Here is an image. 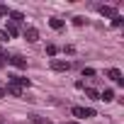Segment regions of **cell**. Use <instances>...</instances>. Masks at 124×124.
<instances>
[{"label": "cell", "instance_id": "obj_22", "mask_svg": "<svg viewBox=\"0 0 124 124\" xmlns=\"http://www.w3.org/2000/svg\"><path fill=\"white\" fill-rule=\"evenodd\" d=\"M0 56H3V46H0Z\"/></svg>", "mask_w": 124, "mask_h": 124}, {"label": "cell", "instance_id": "obj_1", "mask_svg": "<svg viewBox=\"0 0 124 124\" xmlns=\"http://www.w3.org/2000/svg\"><path fill=\"white\" fill-rule=\"evenodd\" d=\"M71 112H73V117H78V119H88V117H95V109H93V107H73Z\"/></svg>", "mask_w": 124, "mask_h": 124}, {"label": "cell", "instance_id": "obj_2", "mask_svg": "<svg viewBox=\"0 0 124 124\" xmlns=\"http://www.w3.org/2000/svg\"><path fill=\"white\" fill-rule=\"evenodd\" d=\"M68 68H71V63L63 61V58H54V61H51V71H56V73H63V71H68Z\"/></svg>", "mask_w": 124, "mask_h": 124}, {"label": "cell", "instance_id": "obj_19", "mask_svg": "<svg viewBox=\"0 0 124 124\" xmlns=\"http://www.w3.org/2000/svg\"><path fill=\"white\" fill-rule=\"evenodd\" d=\"M112 24H114V27H119V24H122V17H119V15H117V17H112Z\"/></svg>", "mask_w": 124, "mask_h": 124}, {"label": "cell", "instance_id": "obj_12", "mask_svg": "<svg viewBox=\"0 0 124 124\" xmlns=\"http://www.w3.org/2000/svg\"><path fill=\"white\" fill-rule=\"evenodd\" d=\"M49 24H51V29H61V27H63V20H58V17H51V20H49Z\"/></svg>", "mask_w": 124, "mask_h": 124}, {"label": "cell", "instance_id": "obj_18", "mask_svg": "<svg viewBox=\"0 0 124 124\" xmlns=\"http://www.w3.org/2000/svg\"><path fill=\"white\" fill-rule=\"evenodd\" d=\"M8 39H10V34H8L5 29H0V41H8Z\"/></svg>", "mask_w": 124, "mask_h": 124}, {"label": "cell", "instance_id": "obj_3", "mask_svg": "<svg viewBox=\"0 0 124 124\" xmlns=\"http://www.w3.org/2000/svg\"><path fill=\"white\" fill-rule=\"evenodd\" d=\"M8 83H12V85H17V88H29V78H22V76H8Z\"/></svg>", "mask_w": 124, "mask_h": 124}, {"label": "cell", "instance_id": "obj_23", "mask_svg": "<svg viewBox=\"0 0 124 124\" xmlns=\"http://www.w3.org/2000/svg\"><path fill=\"white\" fill-rule=\"evenodd\" d=\"M71 124H78V122H71Z\"/></svg>", "mask_w": 124, "mask_h": 124}, {"label": "cell", "instance_id": "obj_17", "mask_svg": "<svg viewBox=\"0 0 124 124\" xmlns=\"http://www.w3.org/2000/svg\"><path fill=\"white\" fill-rule=\"evenodd\" d=\"M83 76H88V78H93V76H95V68H83Z\"/></svg>", "mask_w": 124, "mask_h": 124}, {"label": "cell", "instance_id": "obj_13", "mask_svg": "<svg viewBox=\"0 0 124 124\" xmlns=\"http://www.w3.org/2000/svg\"><path fill=\"white\" fill-rule=\"evenodd\" d=\"M85 95H88V97H93V100H100V93H97L95 88H88V90H85Z\"/></svg>", "mask_w": 124, "mask_h": 124}, {"label": "cell", "instance_id": "obj_20", "mask_svg": "<svg viewBox=\"0 0 124 124\" xmlns=\"http://www.w3.org/2000/svg\"><path fill=\"white\" fill-rule=\"evenodd\" d=\"M10 10H8V5H0V15H8Z\"/></svg>", "mask_w": 124, "mask_h": 124}, {"label": "cell", "instance_id": "obj_21", "mask_svg": "<svg viewBox=\"0 0 124 124\" xmlns=\"http://www.w3.org/2000/svg\"><path fill=\"white\" fill-rule=\"evenodd\" d=\"M5 97V88H0V100H3Z\"/></svg>", "mask_w": 124, "mask_h": 124}, {"label": "cell", "instance_id": "obj_24", "mask_svg": "<svg viewBox=\"0 0 124 124\" xmlns=\"http://www.w3.org/2000/svg\"><path fill=\"white\" fill-rule=\"evenodd\" d=\"M0 124H5V122H0Z\"/></svg>", "mask_w": 124, "mask_h": 124}, {"label": "cell", "instance_id": "obj_15", "mask_svg": "<svg viewBox=\"0 0 124 124\" xmlns=\"http://www.w3.org/2000/svg\"><path fill=\"white\" fill-rule=\"evenodd\" d=\"M73 24H76V27H83V24H85V17H80V15L73 17Z\"/></svg>", "mask_w": 124, "mask_h": 124}, {"label": "cell", "instance_id": "obj_9", "mask_svg": "<svg viewBox=\"0 0 124 124\" xmlns=\"http://www.w3.org/2000/svg\"><path fill=\"white\" fill-rule=\"evenodd\" d=\"M107 78H109V80H117V83H119V80H122V73H119L117 68H109V71H107Z\"/></svg>", "mask_w": 124, "mask_h": 124}, {"label": "cell", "instance_id": "obj_7", "mask_svg": "<svg viewBox=\"0 0 124 124\" xmlns=\"http://www.w3.org/2000/svg\"><path fill=\"white\" fill-rule=\"evenodd\" d=\"M8 15H10V22H15V24H20V22L24 20V15H22V12H17V10H10Z\"/></svg>", "mask_w": 124, "mask_h": 124}, {"label": "cell", "instance_id": "obj_14", "mask_svg": "<svg viewBox=\"0 0 124 124\" xmlns=\"http://www.w3.org/2000/svg\"><path fill=\"white\" fill-rule=\"evenodd\" d=\"M32 122H34V124H51V119H44V117H39V114H34Z\"/></svg>", "mask_w": 124, "mask_h": 124}, {"label": "cell", "instance_id": "obj_16", "mask_svg": "<svg viewBox=\"0 0 124 124\" xmlns=\"http://www.w3.org/2000/svg\"><path fill=\"white\" fill-rule=\"evenodd\" d=\"M56 51H58V49H56L54 44H49V46H46V54H49V56H56Z\"/></svg>", "mask_w": 124, "mask_h": 124}, {"label": "cell", "instance_id": "obj_5", "mask_svg": "<svg viewBox=\"0 0 124 124\" xmlns=\"http://www.w3.org/2000/svg\"><path fill=\"white\" fill-rule=\"evenodd\" d=\"M24 39H27L29 44H34V41L39 39V32H37L34 27H27V29H24Z\"/></svg>", "mask_w": 124, "mask_h": 124}, {"label": "cell", "instance_id": "obj_4", "mask_svg": "<svg viewBox=\"0 0 124 124\" xmlns=\"http://www.w3.org/2000/svg\"><path fill=\"white\" fill-rule=\"evenodd\" d=\"M8 61H10V63H12L15 68H27V58H24V56H20V54H15V56H10Z\"/></svg>", "mask_w": 124, "mask_h": 124}, {"label": "cell", "instance_id": "obj_11", "mask_svg": "<svg viewBox=\"0 0 124 124\" xmlns=\"http://www.w3.org/2000/svg\"><path fill=\"white\" fill-rule=\"evenodd\" d=\"M5 32H8L10 37H15V34L20 32V24H15V22H8V29H5Z\"/></svg>", "mask_w": 124, "mask_h": 124}, {"label": "cell", "instance_id": "obj_8", "mask_svg": "<svg viewBox=\"0 0 124 124\" xmlns=\"http://www.w3.org/2000/svg\"><path fill=\"white\" fill-rule=\"evenodd\" d=\"M8 93H10L12 97H22V88H17V85H12V83H8Z\"/></svg>", "mask_w": 124, "mask_h": 124}, {"label": "cell", "instance_id": "obj_6", "mask_svg": "<svg viewBox=\"0 0 124 124\" xmlns=\"http://www.w3.org/2000/svg\"><path fill=\"white\" fill-rule=\"evenodd\" d=\"M100 15H102V17H117V10L109 8V5H102V8H100Z\"/></svg>", "mask_w": 124, "mask_h": 124}, {"label": "cell", "instance_id": "obj_10", "mask_svg": "<svg viewBox=\"0 0 124 124\" xmlns=\"http://www.w3.org/2000/svg\"><path fill=\"white\" fill-rule=\"evenodd\" d=\"M100 100H102V102H112V100H114V90H105V93H100Z\"/></svg>", "mask_w": 124, "mask_h": 124}]
</instances>
